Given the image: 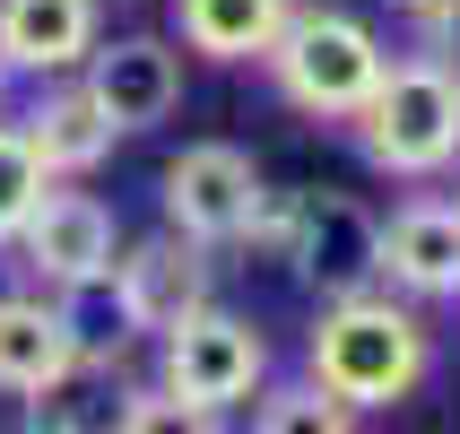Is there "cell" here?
I'll return each instance as SVG.
<instances>
[{"mask_svg":"<svg viewBox=\"0 0 460 434\" xmlns=\"http://www.w3.org/2000/svg\"><path fill=\"white\" fill-rule=\"evenodd\" d=\"M0 96H9V61H0Z\"/></svg>","mask_w":460,"mask_h":434,"instance_id":"obj_24","label":"cell"},{"mask_svg":"<svg viewBox=\"0 0 460 434\" xmlns=\"http://www.w3.org/2000/svg\"><path fill=\"white\" fill-rule=\"evenodd\" d=\"M113 296L130 305V331H139V339H165L174 322H191L200 305H217V296H208V252L182 244L174 226L139 235V244L113 252Z\"/></svg>","mask_w":460,"mask_h":434,"instance_id":"obj_8","label":"cell"},{"mask_svg":"<svg viewBox=\"0 0 460 434\" xmlns=\"http://www.w3.org/2000/svg\"><path fill=\"white\" fill-rule=\"evenodd\" d=\"M113 9H148V0H113Z\"/></svg>","mask_w":460,"mask_h":434,"instance_id":"obj_23","label":"cell"},{"mask_svg":"<svg viewBox=\"0 0 460 434\" xmlns=\"http://www.w3.org/2000/svg\"><path fill=\"white\" fill-rule=\"evenodd\" d=\"M383 9H400V18L417 26V18H426V9H435V0H383Z\"/></svg>","mask_w":460,"mask_h":434,"instance_id":"obj_22","label":"cell"},{"mask_svg":"<svg viewBox=\"0 0 460 434\" xmlns=\"http://www.w3.org/2000/svg\"><path fill=\"white\" fill-rule=\"evenodd\" d=\"M261 165L234 139H191V148L165 165V226L182 235V244H200V252H234L243 244V226H252L261 208Z\"/></svg>","mask_w":460,"mask_h":434,"instance_id":"obj_5","label":"cell"},{"mask_svg":"<svg viewBox=\"0 0 460 434\" xmlns=\"http://www.w3.org/2000/svg\"><path fill=\"white\" fill-rule=\"evenodd\" d=\"M287 270H296V287L322 296V305L383 287V217H374L357 191H305V217H296Z\"/></svg>","mask_w":460,"mask_h":434,"instance_id":"obj_6","label":"cell"},{"mask_svg":"<svg viewBox=\"0 0 460 434\" xmlns=\"http://www.w3.org/2000/svg\"><path fill=\"white\" fill-rule=\"evenodd\" d=\"M261 70H270V87L296 113H313V122H357V104L383 87L391 52H383V35L365 18L322 9V0H296V18L279 26V44L261 52Z\"/></svg>","mask_w":460,"mask_h":434,"instance_id":"obj_2","label":"cell"},{"mask_svg":"<svg viewBox=\"0 0 460 434\" xmlns=\"http://www.w3.org/2000/svg\"><path fill=\"white\" fill-rule=\"evenodd\" d=\"M104 44V0H0V61L26 78H70Z\"/></svg>","mask_w":460,"mask_h":434,"instance_id":"obj_12","label":"cell"},{"mask_svg":"<svg viewBox=\"0 0 460 434\" xmlns=\"http://www.w3.org/2000/svg\"><path fill=\"white\" fill-rule=\"evenodd\" d=\"M122 374H70V383L35 400V426L44 434H122Z\"/></svg>","mask_w":460,"mask_h":434,"instance_id":"obj_17","label":"cell"},{"mask_svg":"<svg viewBox=\"0 0 460 434\" xmlns=\"http://www.w3.org/2000/svg\"><path fill=\"white\" fill-rule=\"evenodd\" d=\"M357 148L400 182H435L460 165V70L435 52H400L383 87L357 104Z\"/></svg>","mask_w":460,"mask_h":434,"instance_id":"obj_3","label":"cell"},{"mask_svg":"<svg viewBox=\"0 0 460 434\" xmlns=\"http://www.w3.org/2000/svg\"><path fill=\"white\" fill-rule=\"evenodd\" d=\"M18 270L44 287H78V279H104L113 252H122V226H113V208L96 191H78V182H44V200L35 217L18 226Z\"/></svg>","mask_w":460,"mask_h":434,"instance_id":"obj_7","label":"cell"},{"mask_svg":"<svg viewBox=\"0 0 460 434\" xmlns=\"http://www.w3.org/2000/svg\"><path fill=\"white\" fill-rule=\"evenodd\" d=\"M417 35H426L435 61H452V70H460V0H435V9L417 18Z\"/></svg>","mask_w":460,"mask_h":434,"instance_id":"obj_21","label":"cell"},{"mask_svg":"<svg viewBox=\"0 0 460 434\" xmlns=\"http://www.w3.org/2000/svg\"><path fill=\"white\" fill-rule=\"evenodd\" d=\"M287 18L296 0H174V35L200 61H261Z\"/></svg>","mask_w":460,"mask_h":434,"instance_id":"obj_14","label":"cell"},{"mask_svg":"<svg viewBox=\"0 0 460 434\" xmlns=\"http://www.w3.org/2000/svg\"><path fill=\"white\" fill-rule=\"evenodd\" d=\"M296 217H305V191H261L252 226H243V252H261V261H287V244H296Z\"/></svg>","mask_w":460,"mask_h":434,"instance_id":"obj_20","label":"cell"},{"mask_svg":"<svg viewBox=\"0 0 460 434\" xmlns=\"http://www.w3.org/2000/svg\"><path fill=\"white\" fill-rule=\"evenodd\" d=\"M52 305H61V331L78 348V374H122L139 331H130V305L113 296V270L104 279H78V287H52Z\"/></svg>","mask_w":460,"mask_h":434,"instance_id":"obj_15","label":"cell"},{"mask_svg":"<svg viewBox=\"0 0 460 434\" xmlns=\"http://www.w3.org/2000/svg\"><path fill=\"white\" fill-rule=\"evenodd\" d=\"M122 434H226V417L174 400L165 383H130L122 391Z\"/></svg>","mask_w":460,"mask_h":434,"instance_id":"obj_19","label":"cell"},{"mask_svg":"<svg viewBox=\"0 0 460 434\" xmlns=\"http://www.w3.org/2000/svg\"><path fill=\"white\" fill-rule=\"evenodd\" d=\"M78 87L104 104V122L122 139L130 130H156L182 104V44H165V35H113V44L87 52Z\"/></svg>","mask_w":460,"mask_h":434,"instance_id":"obj_9","label":"cell"},{"mask_svg":"<svg viewBox=\"0 0 460 434\" xmlns=\"http://www.w3.org/2000/svg\"><path fill=\"white\" fill-rule=\"evenodd\" d=\"M383 279L409 305H460V200H409L383 217Z\"/></svg>","mask_w":460,"mask_h":434,"instance_id":"obj_10","label":"cell"},{"mask_svg":"<svg viewBox=\"0 0 460 434\" xmlns=\"http://www.w3.org/2000/svg\"><path fill=\"white\" fill-rule=\"evenodd\" d=\"M156 383L174 391V400H191V409L226 417L243 400H261V383H270V339L243 313L200 305L191 322H174V331L156 339Z\"/></svg>","mask_w":460,"mask_h":434,"instance_id":"obj_4","label":"cell"},{"mask_svg":"<svg viewBox=\"0 0 460 434\" xmlns=\"http://www.w3.org/2000/svg\"><path fill=\"white\" fill-rule=\"evenodd\" d=\"M252 434H357V409H348V400H331L313 374H305V383H261Z\"/></svg>","mask_w":460,"mask_h":434,"instance_id":"obj_16","label":"cell"},{"mask_svg":"<svg viewBox=\"0 0 460 434\" xmlns=\"http://www.w3.org/2000/svg\"><path fill=\"white\" fill-rule=\"evenodd\" d=\"M18 130H26V148H35V165H44L52 182H87L104 156H113V139H122V130L104 122V104L87 96L78 78H52L44 96L26 104Z\"/></svg>","mask_w":460,"mask_h":434,"instance_id":"obj_13","label":"cell"},{"mask_svg":"<svg viewBox=\"0 0 460 434\" xmlns=\"http://www.w3.org/2000/svg\"><path fill=\"white\" fill-rule=\"evenodd\" d=\"M18 434H44V426H18Z\"/></svg>","mask_w":460,"mask_h":434,"instance_id":"obj_25","label":"cell"},{"mask_svg":"<svg viewBox=\"0 0 460 434\" xmlns=\"http://www.w3.org/2000/svg\"><path fill=\"white\" fill-rule=\"evenodd\" d=\"M78 374V348L61 331V305L35 287H0V400H52Z\"/></svg>","mask_w":460,"mask_h":434,"instance_id":"obj_11","label":"cell"},{"mask_svg":"<svg viewBox=\"0 0 460 434\" xmlns=\"http://www.w3.org/2000/svg\"><path fill=\"white\" fill-rule=\"evenodd\" d=\"M305 374L331 391V400H348L357 417L400 409V400L435 374V331L409 313V296L365 287V296L322 305V322H313V339H305Z\"/></svg>","mask_w":460,"mask_h":434,"instance_id":"obj_1","label":"cell"},{"mask_svg":"<svg viewBox=\"0 0 460 434\" xmlns=\"http://www.w3.org/2000/svg\"><path fill=\"white\" fill-rule=\"evenodd\" d=\"M44 165H35V148H26L18 122H0V252L18 244V226L35 217V200H44Z\"/></svg>","mask_w":460,"mask_h":434,"instance_id":"obj_18","label":"cell"}]
</instances>
